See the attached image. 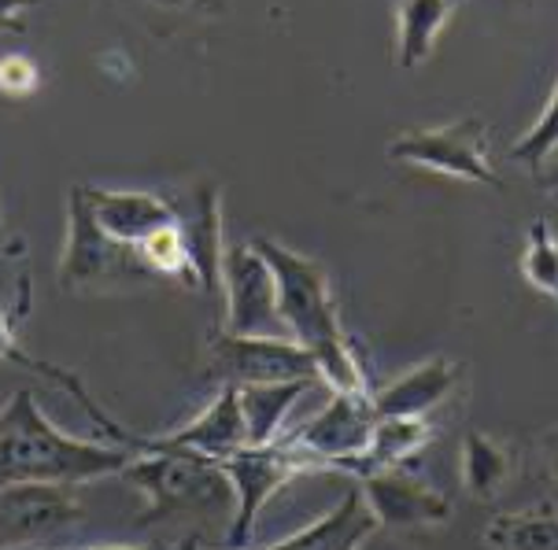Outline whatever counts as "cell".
Masks as SVG:
<instances>
[{
	"label": "cell",
	"mask_w": 558,
	"mask_h": 550,
	"mask_svg": "<svg viewBox=\"0 0 558 550\" xmlns=\"http://www.w3.org/2000/svg\"><path fill=\"white\" fill-rule=\"evenodd\" d=\"M119 477L148 499L141 525H156L178 514H207L233 496L219 462L189 451H137Z\"/></svg>",
	"instance_id": "277c9868"
},
{
	"label": "cell",
	"mask_w": 558,
	"mask_h": 550,
	"mask_svg": "<svg viewBox=\"0 0 558 550\" xmlns=\"http://www.w3.org/2000/svg\"><path fill=\"white\" fill-rule=\"evenodd\" d=\"M41 4V0H0V26L4 30H23V19L19 12H26V8Z\"/></svg>",
	"instance_id": "f1b7e54d"
},
{
	"label": "cell",
	"mask_w": 558,
	"mask_h": 550,
	"mask_svg": "<svg viewBox=\"0 0 558 550\" xmlns=\"http://www.w3.org/2000/svg\"><path fill=\"white\" fill-rule=\"evenodd\" d=\"M159 8H174V12H204V15H219L226 12V0H153Z\"/></svg>",
	"instance_id": "83f0119b"
},
{
	"label": "cell",
	"mask_w": 558,
	"mask_h": 550,
	"mask_svg": "<svg viewBox=\"0 0 558 550\" xmlns=\"http://www.w3.org/2000/svg\"><path fill=\"white\" fill-rule=\"evenodd\" d=\"M481 539L492 550H558V514L551 502L518 514H496Z\"/></svg>",
	"instance_id": "44dd1931"
},
{
	"label": "cell",
	"mask_w": 558,
	"mask_h": 550,
	"mask_svg": "<svg viewBox=\"0 0 558 550\" xmlns=\"http://www.w3.org/2000/svg\"><path fill=\"white\" fill-rule=\"evenodd\" d=\"M389 156L396 163H411L448 178H462V182L504 188L499 174L488 163V126L474 115L440 130H414L407 137H396L389 145Z\"/></svg>",
	"instance_id": "52a82bcc"
},
{
	"label": "cell",
	"mask_w": 558,
	"mask_h": 550,
	"mask_svg": "<svg viewBox=\"0 0 558 550\" xmlns=\"http://www.w3.org/2000/svg\"><path fill=\"white\" fill-rule=\"evenodd\" d=\"M252 248L274 270L286 333L315 355L318 381H326L333 395H374L371 374H366V363L359 355L355 340L340 329L337 300L329 292L326 270L315 259L296 255L286 244L267 241V236H255Z\"/></svg>",
	"instance_id": "6da1fadb"
},
{
	"label": "cell",
	"mask_w": 558,
	"mask_h": 550,
	"mask_svg": "<svg viewBox=\"0 0 558 550\" xmlns=\"http://www.w3.org/2000/svg\"><path fill=\"white\" fill-rule=\"evenodd\" d=\"M63 292H111V289H145L159 278L148 270L137 244H122L100 230L85 204L82 185L68 193V241H63L60 267H56Z\"/></svg>",
	"instance_id": "3957f363"
},
{
	"label": "cell",
	"mask_w": 558,
	"mask_h": 550,
	"mask_svg": "<svg viewBox=\"0 0 558 550\" xmlns=\"http://www.w3.org/2000/svg\"><path fill=\"white\" fill-rule=\"evenodd\" d=\"M207 374L222 384H281L318 381L315 355L289 337H238L219 333L207 347Z\"/></svg>",
	"instance_id": "8992f818"
},
{
	"label": "cell",
	"mask_w": 558,
	"mask_h": 550,
	"mask_svg": "<svg viewBox=\"0 0 558 550\" xmlns=\"http://www.w3.org/2000/svg\"><path fill=\"white\" fill-rule=\"evenodd\" d=\"M541 182L547 185V188H558V148L547 156V170H541Z\"/></svg>",
	"instance_id": "f546056e"
},
{
	"label": "cell",
	"mask_w": 558,
	"mask_h": 550,
	"mask_svg": "<svg viewBox=\"0 0 558 550\" xmlns=\"http://www.w3.org/2000/svg\"><path fill=\"white\" fill-rule=\"evenodd\" d=\"M433 436L437 432H433V425L425 421V417H377L371 448H366L363 459L352 462L348 477L359 480L363 473L381 469V466L407 469V462H414L422 448H429Z\"/></svg>",
	"instance_id": "ac0fdd59"
},
{
	"label": "cell",
	"mask_w": 558,
	"mask_h": 550,
	"mask_svg": "<svg viewBox=\"0 0 558 550\" xmlns=\"http://www.w3.org/2000/svg\"><path fill=\"white\" fill-rule=\"evenodd\" d=\"M0 363H15V366H23V369H31V374H41V377H49L52 384H60V388H68V392L85 406V414L93 417V421L100 425L104 432L111 436L116 443H122V448H130L134 451L137 448V436L134 432H126L122 425L111 417L108 411H100L97 403H93V395L85 392V384L78 381L74 374H68V369H60V366H52V363H41V358H34L31 351H23L19 347V337H15V329H12V318H8V310L0 307Z\"/></svg>",
	"instance_id": "e0dca14e"
},
{
	"label": "cell",
	"mask_w": 558,
	"mask_h": 550,
	"mask_svg": "<svg viewBox=\"0 0 558 550\" xmlns=\"http://www.w3.org/2000/svg\"><path fill=\"white\" fill-rule=\"evenodd\" d=\"M536 451H541L536 459H541V466H544V477L558 484V425L536 440Z\"/></svg>",
	"instance_id": "4316f807"
},
{
	"label": "cell",
	"mask_w": 558,
	"mask_h": 550,
	"mask_svg": "<svg viewBox=\"0 0 558 550\" xmlns=\"http://www.w3.org/2000/svg\"><path fill=\"white\" fill-rule=\"evenodd\" d=\"M456 0H400L396 8V63L400 71H414L422 60H429L433 41L451 19Z\"/></svg>",
	"instance_id": "ffe728a7"
},
{
	"label": "cell",
	"mask_w": 558,
	"mask_h": 550,
	"mask_svg": "<svg viewBox=\"0 0 558 550\" xmlns=\"http://www.w3.org/2000/svg\"><path fill=\"white\" fill-rule=\"evenodd\" d=\"M137 451L60 432L41 414L31 388L0 406V488L4 484H93L119 477Z\"/></svg>",
	"instance_id": "7a4b0ae2"
},
{
	"label": "cell",
	"mask_w": 558,
	"mask_h": 550,
	"mask_svg": "<svg viewBox=\"0 0 558 550\" xmlns=\"http://www.w3.org/2000/svg\"><path fill=\"white\" fill-rule=\"evenodd\" d=\"M315 381H281V384H244L241 392V411L244 425H248V443L263 448L286 436V417Z\"/></svg>",
	"instance_id": "d6986e66"
},
{
	"label": "cell",
	"mask_w": 558,
	"mask_h": 550,
	"mask_svg": "<svg viewBox=\"0 0 558 550\" xmlns=\"http://www.w3.org/2000/svg\"><path fill=\"white\" fill-rule=\"evenodd\" d=\"M222 292H226V333L289 337L286 321H281V310H278L274 270L252 244H244V248H226Z\"/></svg>",
	"instance_id": "ba28073f"
},
{
	"label": "cell",
	"mask_w": 558,
	"mask_h": 550,
	"mask_svg": "<svg viewBox=\"0 0 558 550\" xmlns=\"http://www.w3.org/2000/svg\"><path fill=\"white\" fill-rule=\"evenodd\" d=\"M178 225H182L185 248H189V262H193L196 284L207 292V296H219L222 292V262H226V244H222V200L215 185H201L193 196V207L182 218L178 215Z\"/></svg>",
	"instance_id": "5bb4252c"
},
{
	"label": "cell",
	"mask_w": 558,
	"mask_h": 550,
	"mask_svg": "<svg viewBox=\"0 0 558 550\" xmlns=\"http://www.w3.org/2000/svg\"><path fill=\"white\" fill-rule=\"evenodd\" d=\"M137 248H141V255H145L148 270H153L159 281L174 278V281L189 284V289H201V284H196V273H193V262H189L182 225H178V222L163 225V230H156V233H148Z\"/></svg>",
	"instance_id": "603a6c76"
},
{
	"label": "cell",
	"mask_w": 558,
	"mask_h": 550,
	"mask_svg": "<svg viewBox=\"0 0 558 550\" xmlns=\"http://www.w3.org/2000/svg\"><path fill=\"white\" fill-rule=\"evenodd\" d=\"M510 454L499 440H492L485 432H466L462 440V484L466 491L481 502L496 499L510 480Z\"/></svg>",
	"instance_id": "7402d4cb"
},
{
	"label": "cell",
	"mask_w": 558,
	"mask_h": 550,
	"mask_svg": "<svg viewBox=\"0 0 558 550\" xmlns=\"http://www.w3.org/2000/svg\"><path fill=\"white\" fill-rule=\"evenodd\" d=\"M82 521V502L68 484H4L0 488V550L37 547Z\"/></svg>",
	"instance_id": "30bf717a"
},
{
	"label": "cell",
	"mask_w": 558,
	"mask_h": 550,
	"mask_svg": "<svg viewBox=\"0 0 558 550\" xmlns=\"http://www.w3.org/2000/svg\"><path fill=\"white\" fill-rule=\"evenodd\" d=\"M522 273L533 289H541L547 296L558 300V233L544 222V218L529 225V241L522 252Z\"/></svg>",
	"instance_id": "cb8c5ba5"
},
{
	"label": "cell",
	"mask_w": 558,
	"mask_h": 550,
	"mask_svg": "<svg viewBox=\"0 0 558 550\" xmlns=\"http://www.w3.org/2000/svg\"><path fill=\"white\" fill-rule=\"evenodd\" d=\"M459 381L462 366H456L451 358H429V363L414 366L411 374H403L400 381L374 392V411L377 417H425L456 392Z\"/></svg>",
	"instance_id": "9a60e30c"
},
{
	"label": "cell",
	"mask_w": 558,
	"mask_h": 550,
	"mask_svg": "<svg viewBox=\"0 0 558 550\" xmlns=\"http://www.w3.org/2000/svg\"><path fill=\"white\" fill-rule=\"evenodd\" d=\"M377 429L374 395H329V403L286 436L300 448L315 451L329 473H348L355 459H363Z\"/></svg>",
	"instance_id": "9c48e42d"
},
{
	"label": "cell",
	"mask_w": 558,
	"mask_h": 550,
	"mask_svg": "<svg viewBox=\"0 0 558 550\" xmlns=\"http://www.w3.org/2000/svg\"><path fill=\"white\" fill-rule=\"evenodd\" d=\"M241 448H248V425H244L238 384H222L211 406L189 425H182V429L163 436H141L137 440V451H189L211 462L230 459Z\"/></svg>",
	"instance_id": "7c38bea8"
},
{
	"label": "cell",
	"mask_w": 558,
	"mask_h": 550,
	"mask_svg": "<svg viewBox=\"0 0 558 550\" xmlns=\"http://www.w3.org/2000/svg\"><path fill=\"white\" fill-rule=\"evenodd\" d=\"M178 550H201V539H196V536H185L182 543H178Z\"/></svg>",
	"instance_id": "4dcf8cb0"
},
{
	"label": "cell",
	"mask_w": 558,
	"mask_h": 550,
	"mask_svg": "<svg viewBox=\"0 0 558 550\" xmlns=\"http://www.w3.org/2000/svg\"><path fill=\"white\" fill-rule=\"evenodd\" d=\"M37 85H41V71L31 56L12 52V56H0V93L12 100L34 97Z\"/></svg>",
	"instance_id": "484cf974"
},
{
	"label": "cell",
	"mask_w": 558,
	"mask_h": 550,
	"mask_svg": "<svg viewBox=\"0 0 558 550\" xmlns=\"http://www.w3.org/2000/svg\"><path fill=\"white\" fill-rule=\"evenodd\" d=\"M219 469L226 473L233 488V499H238V514H233V525L226 533V543L230 547H244L252 539L255 517L263 514V506L278 496L286 484H292L304 473H329L326 462L318 459L315 451L292 443L289 436L274 443H263V448H241L233 451L230 459L219 462Z\"/></svg>",
	"instance_id": "5b68a950"
},
{
	"label": "cell",
	"mask_w": 558,
	"mask_h": 550,
	"mask_svg": "<svg viewBox=\"0 0 558 550\" xmlns=\"http://www.w3.org/2000/svg\"><path fill=\"white\" fill-rule=\"evenodd\" d=\"M82 193L100 230L122 244H141L148 233L178 222V207L156 193H111V188L93 185H82Z\"/></svg>",
	"instance_id": "4fadbf2b"
},
{
	"label": "cell",
	"mask_w": 558,
	"mask_h": 550,
	"mask_svg": "<svg viewBox=\"0 0 558 550\" xmlns=\"http://www.w3.org/2000/svg\"><path fill=\"white\" fill-rule=\"evenodd\" d=\"M377 533V517L366 506L363 491L348 488L344 499L329 510L326 517H318L315 525L300 528L296 536L281 539L267 550H359L363 539H371Z\"/></svg>",
	"instance_id": "2e32d148"
},
{
	"label": "cell",
	"mask_w": 558,
	"mask_h": 550,
	"mask_svg": "<svg viewBox=\"0 0 558 550\" xmlns=\"http://www.w3.org/2000/svg\"><path fill=\"white\" fill-rule=\"evenodd\" d=\"M555 148H558V85H555L551 100H547L544 115L533 122V130H529V134L518 140L514 148H510V159H518V163L541 170L544 159L551 156Z\"/></svg>",
	"instance_id": "d4e9b609"
},
{
	"label": "cell",
	"mask_w": 558,
	"mask_h": 550,
	"mask_svg": "<svg viewBox=\"0 0 558 550\" xmlns=\"http://www.w3.org/2000/svg\"><path fill=\"white\" fill-rule=\"evenodd\" d=\"M355 488L363 491L366 506L377 517V528L411 533V528H440L451 521V499L407 469H371L355 480Z\"/></svg>",
	"instance_id": "8fae6325"
}]
</instances>
